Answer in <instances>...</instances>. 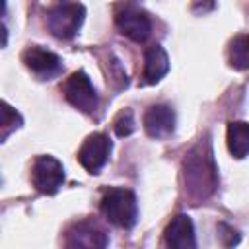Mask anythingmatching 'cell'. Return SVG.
Masks as SVG:
<instances>
[{
    "label": "cell",
    "instance_id": "cell-1",
    "mask_svg": "<svg viewBox=\"0 0 249 249\" xmlns=\"http://www.w3.org/2000/svg\"><path fill=\"white\" fill-rule=\"evenodd\" d=\"M185 189L193 198H206L214 193L218 177L212 160V150L206 142L195 146L183 161Z\"/></svg>",
    "mask_w": 249,
    "mask_h": 249
},
{
    "label": "cell",
    "instance_id": "cell-2",
    "mask_svg": "<svg viewBox=\"0 0 249 249\" xmlns=\"http://www.w3.org/2000/svg\"><path fill=\"white\" fill-rule=\"evenodd\" d=\"M101 212L111 224L119 228H132L138 218V204L134 193L124 187H113L105 191L101 198Z\"/></svg>",
    "mask_w": 249,
    "mask_h": 249
},
{
    "label": "cell",
    "instance_id": "cell-3",
    "mask_svg": "<svg viewBox=\"0 0 249 249\" xmlns=\"http://www.w3.org/2000/svg\"><path fill=\"white\" fill-rule=\"evenodd\" d=\"M84 16H86V8L82 4H72V2L56 4L47 14V25L54 37L72 39L82 27Z\"/></svg>",
    "mask_w": 249,
    "mask_h": 249
},
{
    "label": "cell",
    "instance_id": "cell-4",
    "mask_svg": "<svg viewBox=\"0 0 249 249\" xmlns=\"http://www.w3.org/2000/svg\"><path fill=\"white\" fill-rule=\"evenodd\" d=\"M62 93L70 105H74L78 111H82L86 115H89L97 109L95 88L91 86V80L88 78V74L82 70H78V72L70 74V78H66V82L62 86Z\"/></svg>",
    "mask_w": 249,
    "mask_h": 249
},
{
    "label": "cell",
    "instance_id": "cell-5",
    "mask_svg": "<svg viewBox=\"0 0 249 249\" xmlns=\"http://www.w3.org/2000/svg\"><path fill=\"white\" fill-rule=\"evenodd\" d=\"M31 181L41 195H54L64 183V167L53 156H37L31 165Z\"/></svg>",
    "mask_w": 249,
    "mask_h": 249
},
{
    "label": "cell",
    "instance_id": "cell-6",
    "mask_svg": "<svg viewBox=\"0 0 249 249\" xmlns=\"http://www.w3.org/2000/svg\"><path fill=\"white\" fill-rule=\"evenodd\" d=\"M115 21H117L119 31L123 35H126L128 39L136 41V43H142V41H146L150 37L152 21H150L148 14L144 10H140L138 6H132V4L123 6L117 12Z\"/></svg>",
    "mask_w": 249,
    "mask_h": 249
},
{
    "label": "cell",
    "instance_id": "cell-7",
    "mask_svg": "<svg viewBox=\"0 0 249 249\" xmlns=\"http://www.w3.org/2000/svg\"><path fill=\"white\" fill-rule=\"evenodd\" d=\"M111 140L107 134L103 132H93L89 134L84 144L80 146V152H78V161L82 163V167L89 173H97L109 160V154H111Z\"/></svg>",
    "mask_w": 249,
    "mask_h": 249
},
{
    "label": "cell",
    "instance_id": "cell-8",
    "mask_svg": "<svg viewBox=\"0 0 249 249\" xmlns=\"http://www.w3.org/2000/svg\"><path fill=\"white\" fill-rule=\"evenodd\" d=\"M21 60L33 74H37L39 78H45V80H51V78H54L56 74L62 72L60 56L56 53H53L49 49H43V47H37V45L27 47L21 53Z\"/></svg>",
    "mask_w": 249,
    "mask_h": 249
},
{
    "label": "cell",
    "instance_id": "cell-9",
    "mask_svg": "<svg viewBox=\"0 0 249 249\" xmlns=\"http://www.w3.org/2000/svg\"><path fill=\"white\" fill-rule=\"evenodd\" d=\"M163 239L167 249H196L193 220L187 214H177L167 224Z\"/></svg>",
    "mask_w": 249,
    "mask_h": 249
},
{
    "label": "cell",
    "instance_id": "cell-10",
    "mask_svg": "<svg viewBox=\"0 0 249 249\" xmlns=\"http://www.w3.org/2000/svg\"><path fill=\"white\" fill-rule=\"evenodd\" d=\"M144 128L152 138H167L175 130V113L169 105H152L144 113Z\"/></svg>",
    "mask_w": 249,
    "mask_h": 249
},
{
    "label": "cell",
    "instance_id": "cell-11",
    "mask_svg": "<svg viewBox=\"0 0 249 249\" xmlns=\"http://www.w3.org/2000/svg\"><path fill=\"white\" fill-rule=\"evenodd\" d=\"M66 243H68V249H103L105 235L101 230L82 222L68 231Z\"/></svg>",
    "mask_w": 249,
    "mask_h": 249
},
{
    "label": "cell",
    "instance_id": "cell-12",
    "mask_svg": "<svg viewBox=\"0 0 249 249\" xmlns=\"http://www.w3.org/2000/svg\"><path fill=\"white\" fill-rule=\"evenodd\" d=\"M169 72V56L161 45H152L146 49L144 56V84H156Z\"/></svg>",
    "mask_w": 249,
    "mask_h": 249
},
{
    "label": "cell",
    "instance_id": "cell-13",
    "mask_svg": "<svg viewBox=\"0 0 249 249\" xmlns=\"http://www.w3.org/2000/svg\"><path fill=\"white\" fill-rule=\"evenodd\" d=\"M228 150L233 158L249 156V123L245 121H231L226 130Z\"/></svg>",
    "mask_w": 249,
    "mask_h": 249
},
{
    "label": "cell",
    "instance_id": "cell-14",
    "mask_svg": "<svg viewBox=\"0 0 249 249\" xmlns=\"http://www.w3.org/2000/svg\"><path fill=\"white\" fill-rule=\"evenodd\" d=\"M228 62L235 70H247L249 68V33H239L230 41Z\"/></svg>",
    "mask_w": 249,
    "mask_h": 249
},
{
    "label": "cell",
    "instance_id": "cell-15",
    "mask_svg": "<svg viewBox=\"0 0 249 249\" xmlns=\"http://www.w3.org/2000/svg\"><path fill=\"white\" fill-rule=\"evenodd\" d=\"M21 126V117H19V113L16 111V109H12L6 101L2 103V124H0V128H2V142L10 136V132L12 130H16V128H19Z\"/></svg>",
    "mask_w": 249,
    "mask_h": 249
},
{
    "label": "cell",
    "instance_id": "cell-16",
    "mask_svg": "<svg viewBox=\"0 0 249 249\" xmlns=\"http://www.w3.org/2000/svg\"><path fill=\"white\" fill-rule=\"evenodd\" d=\"M113 126H115L117 136H128V134H132V132H134V128H136V123H134V115H132V111H130V109L121 111V113L115 117Z\"/></svg>",
    "mask_w": 249,
    "mask_h": 249
},
{
    "label": "cell",
    "instance_id": "cell-17",
    "mask_svg": "<svg viewBox=\"0 0 249 249\" xmlns=\"http://www.w3.org/2000/svg\"><path fill=\"white\" fill-rule=\"evenodd\" d=\"M218 237H220L222 245L228 249L239 243V233L233 228H230L228 224H218Z\"/></svg>",
    "mask_w": 249,
    "mask_h": 249
}]
</instances>
